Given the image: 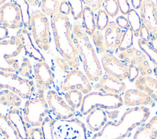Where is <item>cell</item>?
<instances>
[{"label": "cell", "mask_w": 157, "mask_h": 139, "mask_svg": "<svg viewBox=\"0 0 157 139\" xmlns=\"http://www.w3.org/2000/svg\"><path fill=\"white\" fill-rule=\"evenodd\" d=\"M51 26L56 49L72 69L79 66V56L75 48L72 27L67 16L57 13L51 18Z\"/></svg>", "instance_id": "cell-1"}, {"label": "cell", "mask_w": 157, "mask_h": 139, "mask_svg": "<svg viewBox=\"0 0 157 139\" xmlns=\"http://www.w3.org/2000/svg\"><path fill=\"white\" fill-rule=\"evenodd\" d=\"M72 37L86 76L90 81L98 82L102 77V66L88 36L78 21L72 26Z\"/></svg>", "instance_id": "cell-2"}, {"label": "cell", "mask_w": 157, "mask_h": 139, "mask_svg": "<svg viewBox=\"0 0 157 139\" xmlns=\"http://www.w3.org/2000/svg\"><path fill=\"white\" fill-rule=\"evenodd\" d=\"M150 116L149 110L144 107L127 110L117 122H107L97 134L99 139H124L138 126L144 123Z\"/></svg>", "instance_id": "cell-3"}, {"label": "cell", "mask_w": 157, "mask_h": 139, "mask_svg": "<svg viewBox=\"0 0 157 139\" xmlns=\"http://www.w3.org/2000/svg\"><path fill=\"white\" fill-rule=\"evenodd\" d=\"M44 93V89L37 88L34 96L25 102L23 114L26 122L31 127H40L48 113L49 107Z\"/></svg>", "instance_id": "cell-4"}, {"label": "cell", "mask_w": 157, "mask_h": 139, "mask_svg": "<svg viewBox=\"0 0 157 139\" xmlns=\"http://www.w3.org/2000/svg\"><path fill=\"white\" fill-rule=\"evenodd\" d=\"M123 104V99L119 95L98 91L90 92L83 96L80 113L83 115H87L96 108L115 110L121 107Z\"/></svg>", "instance_id": "cell-5"}, {"label": "cell", "mask_w": 157, "mask_h": 139, "mask_svg": "<svg viewBox=\"0 0 157 139\" xmlns=\"http://www.w3.org/2000/svg\"><path fill=\"white\" fill-rule=\"evenodd\" d=\"M28 28L38 47L50 53L51 38L50 24L47 16L39 10L33 12L31 13Z\"/></svg>", "instance_id": "cell-6"}, {"label": "cell", "mask_w": 157, "mask_h": 139, "mask_svg": "<svg viewBox=\"0 0 157 139\" xmlns=\"http://www.w3.org/2000/svg\"><path fill=\"white\" fill-rule=\"evenodd\" d=\"M23 50L17 36L0 41V70L10 73L17 72L20 63L17 57Z\"/></svg>", "instance_id": "cell-7"}, {"label": "cell", "mask_w": 157, "mask_h": 139, "mask_svg": "<svg viewBox=\"0 0 157 139\" xmlns=\"http://www.w3.org/2000/svg\"><path fill=\"white\" fill-rule=\"evenodd\" d=\"M9 89L17 93L21 98L29 99L36 89L32 80L26 79L14 73L0 70V91Z\"/></svg>", "instance_id": "cell-8"}, {"label": "cell", "mask_w": 157, "mask_h": 139, "mask_svg": "<svg viewBox=\"0 0 157 139\" xmlns=\"http://www.w3.org/2000/svg\"><path fill=\"white\" fill-rule=\"evenodd\" d=\"M118 58L125 64L132 65L138 68L140 76H151L153 74V70L148 61L147 58L139 50L132 47L124 51L120 52Z\"/></svg>", "instance_id": "cell-9"}, {"label": "cell", "mask_w": 157, "mask_h": 139, "mask_svg": "<svg viewBox=\"0 0 157 139\" xmlns=\"http://www.w3.org/2000/svg\"><path fill=\"white\" fill-rule=\"evenodd\" d=\"M102 55V67L106 73L120 80L128 78V66L105 48L99 52Z\"/></svg>", "instance_id": "cell-10"}, {"label": "cell", "mask_w": 157, "mask_h": 139, "mask_svg": "<svg viewBox=\"0 0 157 139\" xmlns=\"http://www.w3.org/2000/svg\"><path fill=\"white\" fill-rule=\"evenodd\" d=\"M63 91L78 90L85 95L91 92L92 85L88 77L77 69L71 70L64 78L61 85Z\"/></svg>", "instance_id": "cell-11"}, {"label": "cell", "mask_w": 157, "mask_h": 139, "mask_svg": "<svg viewBox=\"0 0 157 139\" xmlns=\"http://www.w3.org/2000/svg\"><path fill=\"white\" fill-rule=\"evenodd\" d=\"M0 24L7 29H15L23 26L19 6L15 1L7 2L0 7Z\"/></svg>", "instance_id": "cell-12"}, {"label": "cell", "mask_w": 157, "mask_h": 139, "mask_svg": "<svg viewBox=\"0 0 157 139\" xmlns=\"http://www.w3.org/2000/svg\"><path fill=\"white\" fill-rule=\"evenodd\" d=\"M46 100L50 110L59 119H67L75 114V110L71 107L55 91H49L46 95Z\"/></svg>", "instance_id": "cell-13"}, {"label": "cell", "mask_w": 157, "mask_h": 139, "mask_svg": "<svg viewBox=\"0 0 157 139\" xmlns=\"http://www.w3.org/2000/svg\"><path fill=\"white\" fill-rule=\"evenodd\" d=\"M17 36L20 40L23 50L29 58L38 62L45 61L43 54L34 44L31 34L27 27L22 26L18 30Z\"/></svg>", "instance_id": "cell-14"}, {"label": "cell", "mask_w": 157, "mask_h": 139, "mask_svg": "<svg viewBox=\"0 0 157 139\" xmlns=\"http://www.w3.org/2000/svg\"><path fill=\"white\" fill-rule=\"evenodd\" d=\"M142 24L148 29L152 36H157V9L151 1H143L140 8Z\"/></svg>", "instance_id": "cell-15"}, {"label": "cell", "mask_w": 157, "mask_h": 139, "mask_svg": "<svg viewBox=\"0 0 157 139\" xmlns=\"http://www.w3.org/2000/svg\"><path fill=\"white\" fill-rule=\"evenodd\" d=\"M34 75L37 88L44 91L48 89L54 81V73L45 62H37L34 69Z\"/></svg>", "instance_id": "cell-16"}, {"label": "cell", "mask_w": 157, "mask_h": 139, "mask_svg": "<svg viewBox=\"0 0 157 139\" xmlns=\"http://www.w3.org/2000/svg\"><path fill=\"white\" fill-rule=\"evenodd\" d=\"M6 116L16 131L19 139H29L30 129L20 108H11Z\"/></svg>", "instance_id": "cell-17"}, {"label": "cell", "mask_w": 157, "mask_h": 139, "mask_svg": "<svg viewBox=\"0 0 157 139\" xmlns=\"http://www.w3.org/2000/svg\"><path fill=\"white\" fill-rule=\"evenodd\" d=\"M96 88L102 92L120 96L126 90V85L122 80L107 74L99 79Z\"/></svg>", "instance_id": "cell-18"}, {"label": "cell", "mask_w": 157, "mask_h": 139, "mask_svg": "<svg viewBox=\"0 0 157 139\" xmlns=\"http://www.w3.org/2000/svg\"><path fill=\"white\" fill-rule=\"evenodd\" d=\"M104 31L102 40L105 50L109 51L117 49L123 36V31L116 24L115 22H110Z\"/></svg>", "instance_id": "cell-19"}, {"label": "cell", "mask_w": 157, "mask_h": 139, "mask_svg": "<svg viewBox=\"0 0 157 139\" xmlns=\"http://www.w3.org/2000/svg\"><path fill=\"white\" fill-rule=\"evenodd\" d=\"M124 103L128 106L139 107L151 106L154 101L144 92L138 89H131L125 92L123 99Z\"/></svg>", "instance_id": "cell-20"}, {"label": "cell", "mask_w": 157, "mask_h": 139, "mask_svg": "<svg viewBox=\"0 0 157 139\" xmlns=\"http://www.w3.org/2000/svg\"><path fill=\"white\" fill-rule=\"evenodd\" d=\"M86 123L90 130L98 132L107 123V113L103 109L96 108L86 115Z\"/></svg>", "instance_id": "cell-21"}, {"label": "cell", "mask_w": 157, "mask_h": 139, "mask_svg": "<svg viewBox=\"0 0 157 139\" xmlns=\"http://www.w3.org/2000/svg\"><path fill=\"white\" fill-rule=\"evenodd\" d=\"M136 89L146 93L157 103V80L151 76H140L135 81Z\"/></svg>", "instance_id": "cell-22"}, {"label": "cell", "mask_w": 157, "mask_h": 139, "mask_svg": "<svg viewBox=\"0 0 157 139\" xmlns=\"http://www.w3.org/2000/svg\"><path fill=\"white\" fill-rule=\"evenodd\" d=\"M82 26L84 31L90 37H92L96 32V17L94 12L88 7L85 6L82 16Z\"/></svg>", "instance_id": "cell-23"}, {"label": "cell", "mask_w": 157, "mask_h": 139, "mask_svg": "<svg viewBox=\"0 0 157 139\" xmlns=\"http://www.w3.org/2000/svg\"><path fill=\"white\" fill-rule=\"evenodd\" d=\"M21 104V98L15 92L9 89L0 91V105L19 108Z\"/></svg>", "instance_id": "cell-24"}, {"label": "cell", "mask_w": 157, "mask_h": 139, "mask_svg": "<svg viewBox=\"0 0 157 139\" xmlns=\"http://www.w3.org/2000/svg\"><path fill=\"white\" fill-rule=\"evenodd\" d=\"M0 133L2 139H19L16 131L7 119L6 115L0 113Z\"/></svg>", "instance_id": "cell-25"}, {"label": "cell", "mask_w": 157, "mask_h": 139, "mask_svg": "<svg viewBox=\"0 0 157 139\" xmlns=\"http://www.w3.org/2000/svg\"><path fill=\"white\" fill-rule=\"evenodd\" d=\"M129 23V26L136 37H139V32L142 26V22L140 16L136 10L131 9L128 14L126 15Z\"/></svg>", "instance_id": "cell-26"}, {"label": "cell", "mask_w": 157, "mask_h": 139, "mask_svg": "<svg viewBox=\"0 0 157 139\" xmlns=\"http://www.w3.org/2000/svg\"><path fill=\"white\" fill-rule=\"evenodd\" d=\"M66 102L74 109L76 110L81 107L83 102V94L78 90H70L64 95Z\"/></svg>", "instance_id": "cell-27"}, {"label": "cell", "mask_w": 157, "mask_h": 139, "mask_svg": "<svg viewBox=\"0 0 157 139\" xmlns=\"http://www.w3.org/2000/svg\"><path fill=\"white\" fill-rule=\"evenodd\" d=\"M60 1L56 0L40 1V7L41 11L46 16H53L59 12Z\"/></svg>", "instance_id": "cell-28"}, {"label": "cell", "mask_w": 157, "mask_h": 139, "mask_svg": "<svg viewBox=\"0 0 157 139\" xmlns=\"http://www.w3.org/2000/svg\"><path fill=\"white\" fill-rule=\"evenodd\" d=\"M137 43L140 50L148 59H149L155 67H157V52L149 44V43H147L139 39Z\"/></svg>", "instance_id": "cell-29"}, {"label": "cell", "mask_w": 157, "mask_h": 139, "mask_svg": "<svg viewBox=\"0 0 157 139\" xmlns=\"http://www.w3.org/2000/svg\"><path fill=\"white\" fill-rule=\"evenodd\" d=\"M134 34L129 27L123 31V36L117 48L120 52L124 51L132 48L134 42Z\"/></svg>", "instance_id": "cell-30"}, {"label": "cell", "mask_w": 157, "mask_h": 139, "mask_svg": "<svg viewBox=\"0 0 157 139\" xmlns=\"http://www.w3.org/2000/svg\"><path fill=\"white\" fill-rule=\"evenodd\" d=\"M55 121L50 116H47L43 121L40 129L44 139H54L53 127Z\"/></svg>", "instance_id": "cell-31"}, {"label": "cell", "mask_w": 157, "mask_h": 139, "mask_svg": "<svg viewBox=\"0 0 157 139\" xmlns=\"http://www.w3.org/2000/svg\"><path fill=\"white\" fill-rule=\"evenodd\" d=\"M71 7V13L76 20L82 18L84 7L83 1L81 0H71L68 1Z\"/></svg>", "instance_id": "cell-32"}, {"label": "cell", "mask_w": 157, "mask_h": 139, "mask_svg": "<svg viewBox=\"0 0 157 139\" xmlns=\"http://www.w3.org/2000/svg\"><path fill=\"white\" fill-rule=\"evenodd\" d=\"M109 23V17L107 13L103 9L98 10L96 16V24L97 29L100 31H105Z\"/></svg>", "instance_id": "cell-33"}, {"label": "cell", "mask_w": 157, "mask_h": 139, "mask_svg": "<svg viewBox=\"0 0 157 139\" xmlns=\"http://www.w3.org/2000/svg\"><path fill=\"white\" fill-rule=\"evenodd\" d=\"M157 134L146 125L140 127L134 135L133 139H156Z\"/></svg>", "instance_id": "cell-34"}, {"label": "cell", "mask_w": 157, "mask_h": 139, "mask_svg": "<svg viewBox=\"0 0 157 139\" xmlns=\"http://www.w3.org/2000/svg\"><path fill=\"white\" fill-rule=\"evenodd\" d=\"M103 10L107 13L109 17H115L119 13V7L117 0L104 1Z\"/></svg>", "instance_id": "cell-35"}, {"label": "cell", "mask_w": 157, "mask_h": 139, "mask_svg": "<svg viewBox=\"0 0 157 139\" xmlns=\"http://www.w3.org/2000/svg\"><path fill=\"white\" fill-rule=\"evenodd\" d=\"M17 72L19 75L24 77H29L31 76L33 74L32 64L28 58L24 57L22 58Z\"/></svg>", "instance_id": "cell-36"}, {"label": "cell", "mask_w": 157, "mask_h": 139, "mask_svg": "<svg viewBox=\"0 0 157 139\" xmlns=\"http://www.w3.org/2000/svg\"><path fill=\"white\" fill-rule=\"evenodd\" d=\"M15 2L19 6L21 15H22V21H23V26L28 27L31 13L29 12V6L28 4L26 1H15Z\"/></svg>", "instance_id": "cell-37"}, {"label": "cell", "mask_w": 157, "mask_h": 139, "mask_svg": "<svg viewBox=\"0 0 157 139\" xmlns=\"http://www.w3.org/2000/svg\"><path fill=\"white\" fill-rule=\"evenodd\" d=\"M53 62L55 64L58 66V67L63 72H67L69 73L71 70V66L69 65L67 62L62 57L59 58L56 57L53 59Z\"/></svg>", "instance_id": "cell-38"}, {"label": "cell", "mask_w": 157, "mask_h": 139, "mask_svg": "<svg viewBox=\"0 0 157 139\" xmlns=\"http://www.w3.org/2000/svg\"><path fill=\"white\" fill-rule=\"evenodd\" d=\"M128 80L132 83L135 82L136 80L140 76V71L136 67L132 65H128Z\"/></svg>", "instance_id": "cell-39"}, {"label": "cell", "mask_w": 157, "mask_h": 139, "mask_svg": "<svg viewBox=\"0 0 157 139\" xmlns=\"http://www.w3.org/2000/svg\"><path fill=\"white\" fill-rule=\"evenodd\" d=\"M83 1L86 6L88 7L93 12L98 11L101 9V8L104 3V1L102 0H84Z\"/></svg>", "instance_id": "cell-40"}, {"label": "cell", "mask_w": 157, "mask_h": 139, "mask_svg": "<svg viewBox=\"0 0 157 139\" xmlns=\"http://www.w3.org/2000/svg\"><path fill=\"white\" fill-rule=\"evenodd\" d=\"M117 1L120 12L123 16L127 15L131 9L129 1L126 0H118Z\"/></svg>", "instance_id": "cell-41"}, {"label": "cell", "mask_w": 157, "mask_h": 139, "mask_svg": "<svg viewBox=\"0 0 157 139\" xmlns=\"http://www.w3.org/2000/svg\"><path fill=\"white\" fill-rule=\"evenodd\" d=\"M139 37V39H141L142 40H143L147 43H148L150 42V40L152 37L150 32L143 24H142V26L140 30Z\"/></svg>", "instance_id": "cell-42"}, {"label": "cell", "mask_w": 157, "mask_h": 139, "mask_svg": "<svg viewBox=\"0 0 157 139\" xmlns=\"http://www.w3.org/2000/svg\"><path fill=\"white\" fill-rule=\"evenodd\" d=\"M58 13L64 16H67L71 13V7L68 1H60Z\"/></svg>", "instance_id": "cell-43"}, {"label": "cell", "mask_w": 157, "mask_h": 139, "mask_svg": "<svg viewBox=\"0 0 157 139\" xmlns=\"http://www.w3.org/2000/svg\"><path fill=\"white\" fill-rule=\"evenodd\" d=\"M116 24L123 31L127 29L129 26V23L126 17L121 15L118 17L115 20Z\"/></svg>", "instance_id": "cell-44"}, {"label": "cell", "mask_w": 157, "mask_h": 139, "mask_svg": "<svg viewBox=\"0 0 157 139\" xmlns=\"http://www.w3.org/2000/svg\"><path fill=\"white\" fill-rule=\"evenodd\" d=\"M29 139H44L40 127H33L29 130Z\"/></svg>", "instance_id": "cell-45"}, {"label": "cell", "mask_w": 157, "mask_h": 139, "mask_svg": "<svg viewBox=\"0 0 157 139\" xmlns=\"http://www.w3.org/2000/svg\"><path fill=\"white\" fill-rule=\"evenodd\" d=\"M145 125L157 134V115L152 118Z\"/></svg>", "instance_id": "cell-46"}, {"label": "cell", "mask_w": 157, "mask_h": 139, "mask_svg": "<svg viewBox=\"0 0 157 139\" xmlns=\"http://www.w3.org/2000/svg\"><path fill=\"white\" fill-rule=\"evenodd\" d=\"M9 36L8 29L0 24V41L6 40Z\"/></svg>", "instance_id": "cell-47"}, {"label": "cell", "mask_w": 157, "mask_h": 139, "mask_svg": "<svg viewBox=\"0 0 157 139\" xmlns=\"http://www.w3.org/2000/svg\"><path fill=\"white\" fill-rule=\"evenodd\" d=\"M143 1L142 0H132L131 1V5L134 10H140Z\"/></svg>", "instance_id": "cell-48"}, {"label": "cell", "mask_w": 157, "mask_h": 139, "mask_svg": "<svg viewBox=\"0 0 157 139\" xmlns=\"http://www.w3.org/2000/svg\"><path fill=\"white\" fill-rule=\"evenodd\" d=\"M148 43L157 52V36H152Z\"/></svg>", "instance_id": "cell-49"}, {"label": "cell", "mask_w": 157, "mask_h": 139, "mask_svg": "<svg viewBox=\"0 0 157 139\" xmlns=\"http://www.w3.org/2000/svg\"><path fill=\"white\" fill-rule=\"evenodd\" d=\"M7 2V1L6 0H0V6H3L4 4H6Z\"/></svg>", "instance_id": "cell-50"}, {"label": "cell", "mask_w": 157, "mask_h": 139, "mask_svg": "<svg viewBox=\"0 0 157 139\" xmlns=\"http://www.w3.org/2000/svg\"><path fill=\"white\" fill-rule=\"evenodd\" d=\"M153 73L155 75L156 78V80H157V67H156L155 68V69L153 70Z\"/></svg>", "instance_id": "cell-51"}, {"label": "cell", "mask_w": 157, "mask_h": 139, "mask_svg": "<svg viewBox=\"0 0 157 139\" xmlns=\"http://www.w3.org/2000/svg\"><path fill=\"white\" fill-rule=\"evenodd\" d=\"M156 9H157V1H156Z\"/></svg>", "instance_id": "cell-52"}, {"label": "cell", "mask_w": 157, "mask_h": 139, "mask_svg": "<svg viewBox=\"0 0 157 139\" xmlns=\"http://www.w3.org/2000/svg\"><path fill=\"white\" fill-rule=\"evenodd\" d=\"M156 139H157V138H156Z\"/></svg>", "instance_id": "cell-53"}]
</instances>
